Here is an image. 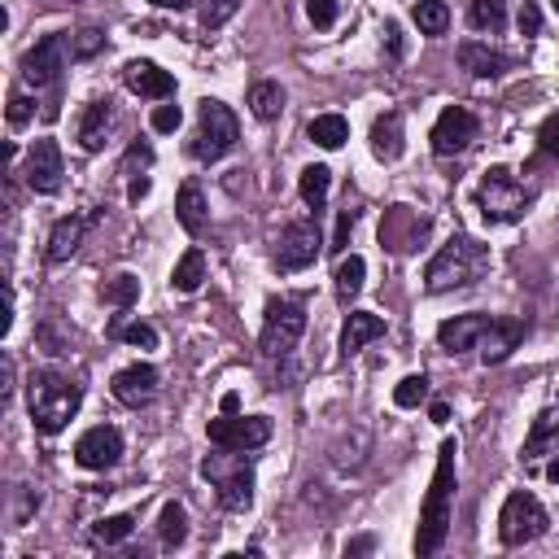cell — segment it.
Masks as SVG:
<instances>
[{"instance_id":"obj_1","label":"cell","mask_w":559,"mask_h":559,"mask_svg":"<svg viewBox=\"0 0 559 559\" xmlns=\"http://www.w3.org/2000/svg\"><path fill=\"white\" fill-rule=\"evenodd\" d=\"M455 437H446L442 450H437V472L433 485H428V498L420 507V533H415V555H437L446 546L450 533V498H455Z\"/></svg>"},{"instance_id":"obj_2","label":"cell","mask_w":559,"mask_h":559,"mask_svg":"<svg viewBox=\"0 0 559 559\" xmlns=\"http://www.w3.org/2000/svg\"><path fill=\"white\" fill-rule=\"evenodd\" d=\"M490 267V245H481L477 236H450V241L433 254V263L424 267V289L428 293H450L463 289Z\"/></svg>"},{"instance_id":"obj_3","label":"cell","mask_w":559,"mask_h":559,"mask_svg":"<svg viewBox=\"0 0 559 559\" xmlns=\"http://www.w3.org/2000/svg\"><path fill=\"white\" fill-rule=\"evenodd\" d=\"M83 402V385L75 376H62V372H35L31 376V424L35 433L53 437L75 420Z\"/></svg>"},{"instance_id":"obj_4","label":"cell","mask_w":559,"mask_h":559,"mask_svg":"<svg viewBox=\"0 0 559 559\" xmlns=\"http://www.w3.org/2000/svg\"><path fill=\"white\" fill-rule=\"evenodd\" d=\"M201 477L219 490V503L228 511H249L254 507V459L249 450H223L201 459Z\"/></svg>"},{"instance_id":"obj_5","label":"cell","mask_w":559,"mask_h":559,"mask_svg":"<svg viewBox=\"0 0 559 559\" xmlns=\"http://www.w3.org/2000/svg\"><path fill=\"white\" fill-rule=\"evenodd\" d=\"M533 201H538V193L520 184L507 166H490L477 188V210L485 223H520L533 210Z\"/></svg>"},{"instance_id":"obj_6","label":"cell","mask_w":559,"mask_h":559,"mask_svg":"<svg viewBox=\"0 0 559 559\" xmlns=\"http://www.w3.org/2000/svg\"><path fill=\"white\" fill-rule=\"evenodd\" d=\"M236 140H241V123H236V114L228 110L223 101L206 97L197 110V132L188 140V153H193L197 162H223L228 153L236 149Z\"/></svg>"},{"instance_id":"obj_7","label":"cell","mask_w":559,"mask_h":559,"mask_svg":"<svg viewBox=\"0 0 559 559\" xmlns=\"http://www.w3.org/2000/svg\"><path fill=\"white\" fill-rule=\"evenodd\" d=\"M306 332V306L297 297H271L267 302V319H263V337H258V350L267 359H289Z\"/></svg>"},{"instance_id":"obj_8","label":"cell","mask_w":559,"mask_h":559,"mask_svg":"<svg viewBox=\"0 0 559 559\" xmlns=\"http://www.w3.org/2000/svg\"><path fill=\"white\" fill-rule=\"evenodd\" d=\"M546 525H551V516H546V507L529 490L507 494L503 511H498V538H503V546H529V542H538L542 533H546Z\"/></svg>"},{"instance_id":"obj_9","label":"cell","mask_w":559,"mask_h":559,"mask_svg":"<svg viewBox=\"0 0 559 559\" xmlns=\"http://www.w3.org/2000/svg\"><path fill=\"white\" fill-rule=\"evenodd\" d=\"M210 442L223 450H258L271 442V420L267 415H223L206 424Z\"/></svg>"},{"instance_id":"obj_10","label":"cell","mask_w":559,"mask_h":559,"mask_svg":"<svg viewBox=\"0 0 559 559\" xmlns=\"http://www.w3.org/2000/svg\"><path fill=\"white\" fill-rule=\"evenodd\" d=\"M481 132V123H477V114L472 110H463V105H446L442 114H437V123H433V153L437 158H455V153H463L477 140Z\"/></svg>"},{"instance_id":"obj_11","label":"cell","mask_w":559,"mask_h":559,"mask_svg":"<svg viewBox=\"0 0 559 559\" xmlns=\"http://www.w3.org/2000/svg\"><path fill=\"white\" fill-rule=\"evenodd\" d=\"M62 70H66V35L62 31L44 35V40L22 57V79H27L31 88H49V83L62 79Z\"/></svg>"},{"instance_id":"obj_12","label":"cell","mask_w":559,"mask_h":559,"mask_svg":"<svg viewBox=\"0 0 559 559\" xmlns=\"http://www.w3.org/2000/svg\"><path fill=\"white\" fill-rule=\"evenodd\" d=\"M123 459V433L114 424H97L75 442V463L88 472H105Z\"/></svg>"},{"instance_id":"obj_13","label":"cell","mask_w":559,"mask_h":559,"mask_svg":"<svg viewBox=\"0 0 559 559\" xmlns=\"http://www.w3.org/2000/svg\"><path fill=\"white\" fill-rule=\"evenodd\" d=\"M319 249H324V236H319V223L302 219L293 223L289 232L280 236V249H276V267L280 271H306L319 258Z\"/></svg>"},{"instance_id":"obj_14","label":"cell","mask_w":559,"mask_h":559,"mask_svg":"<svg viewBox=\"0 0 559 559\" xmlns=\"http://www.w3.org/2000/svg\"><path fill=\"white\" fill-rule=\"evenodd\" d=\"M62 149H57V140H35L31 153H27V188L31 193H57L62 188Z\"/></svg>"},{"instance_id":"obj_15","label":"cell","mask_w":559,"mask_h":559,"mask_svg":"<svg viewBox=\"0 0 559 559\" xmlns=\"http://www.w3.org/2000/svg\"><path fill=\"white\" fill-rule=\"evenodd\" d=\"M158 367L153 363H132V367H123L114 380H110V389H114V398L123 402V407H145V402H153V394H158Z\"/></svg>"},{"instance_id":"obj_16","label":"cell","mask_w":559,"mask_h":559,"mask_svg":"<svg viewBox=\"0 0 559 559\" xmlns=\"http://www.w3.org/2000/svg\"><path fill=\"white\" fill-rule=\"evenodd\" d=\"M123 79L136 97H149V101H171L175 97V75L162 70L158 62H127Z\"/></svg>"},{"instance_id":"obj_17","label":"cell","mask_w":559,"mask_h":559,"mask_svg":"<svg viewBox=\"0 0 559 559\" xmlns=\"http://www.w3.org/2000/svg\"><path fill=\"white\" fill-rule=\"evenodd\" d=\"M92 223H97V214H66V219H57L53 232H49V249H44V258H49L53 267L66 263V258L83 245V236H88Z\"/></svg>"},{"instance_id":"obj_18","label":"cell","mask_w":559,"mask_h":559,"mask_svg":"<svg viewBox=\"0 0 559 559\" xmlns=\"http://www.w3.org/2000/svg\"><path fill=\"white\" fill-rule=\"evenodd\" d=\"M494 324V315H455L446 324H437V346L446 354H459V350H477L481 332Z\"/></svg>"},{"instance_id":"obj_19","label":"cell","mask_w":559,"mask_h":559,"mask_svg":"<svg viewBox=\"0 0 559 559\" xmlns=\"http://www.w3.org/2000/svg\"><path fill=\"white\" fill-rule=\"evenodd\" d=\"M520 341H525V324H520V319H494V324L481 332V341H477L481 363L490 367V363L511 359V350H516Z\"/></svg>"},{"instance_id":"obj_20","label":"cell","mask_w":559,"mask_h":559,"mask_svg":"<svg viewBox=\"0 0 559 559\" xmlns=\"http://www.w3.org/2000/svg\"><path fill=\"white\" fill-rule=\"evenodd\" d=\"M459 66L468 70V75H477V79H498V75H507L516 62H511L507 53L490 49V44L468 40V44H459Z\"/></svg>"},{"instance_id":"obj_21","label":"cell","mask_w":559,"mask_h":559,"mask_svg":"<svg viewBox=\"0 0 559 559\" xmlns=\"http://www.w3.org/2000/svg\"><path fill=\"white\" fill-rule=\"evenodd\" d=\"M376 337H385V319L372 315V311H350L346 319V328H341V354H359L367 341H376Z\"/></svg>"},{"instance_id":"obj_22","label":"cell","mask_w":559,"mask_h":559,"mask_svg":"<svg viewBox=\"0 0 559 559\" xmlns=\"http://www.w3.org/2000/svg\"><path fill=\"white\" fill-rule=\"evenodd\" d=\"M110 123H114L110 101H92L88 110H83V118H79V145H83V153H101L105 149Z\"/></svg>"},{"instance_id":"obj_23","label":"cell","mask_w":559,"mask_h":559,"mask_svg":"<svg viewBox=\"0 0 559 559\" xmlns=\"http://www.w3.org/2000/svg\"><path fill=\"white\" fill-rule=\"evenodd\" d=\"M175 219H180V228L188 232V236H201L206 232V197H201V184L197 180H188L184 188H180V197H175Z\"/></svg>"},{"instance_id":"obj_24","label":"cell","mask_w":559,"mask_h":559,"mask_svg":"<svg viewBox=\"0 0 559 559\" xmlns=\"http://www.w3.org/2000/svg\"><path fill=\"white\" fill-rule=\"evenodd\" d=\"M424 228H428V223L415 219L407 206H394V210L385 214V223H380V241H385L389 249H411L415 232H424Z\"/></svg>"},{"instance_id":"obj_25","label":"cell","mask_w":559,"mask_h":559,"mask_svg":"<svg viewBox=\"0 0 559 559\" xmlns=\"http://www.w3.org/2000/svg\"><path fill=\"white\" fill-rule=\"evenodd\" d=\"M372 153L380 162H398L402 158V114L389 110L372 123Z\"/></svg>"},{"instance_id":"obj_26","label":"cell","mask_w":559,"mask_h":559,"mask_svg":"<svg viewBox=\"0 0 559 559\" xmlns=\"http://www.w3.org/2000/svg\"><path fill=\"white\" fill-rule=\"evenodd\" d=\"M201 280H206V254H201V249L193 245V249H184L180 263H175V271H171V289H175V293H197Z\"/></svg>"},{"instance_id":"obj_27","label":"cell","mask_w":559,"mask_h":559,"mask_svg":"<svg viewBox=\"0 0 559 559\" xmlns=\"http://www.w3.org/2000/svg\"><path fill=\"white\" fill-rule=\"evenodd\" d=\"M363 280H367V263L359 254H341V263H337V276H332V284H337V297H341V306H350L354 297L363 293Z\"/></svg>"},{"instance_id":"obj_28","label":"cell","mask_w":559,"mask_h":559,"mask_svg":"<svg viewBox=\"0 0 559 559\" xmlns=\"http://www.w3.org/2000/svg\"><path fill=\"white\" fill-rule=\"evenodd\" d=\"M280 110H284V88L276 79H258L254 88H249V114L271 123V118H280Z\"/></svg>"},{"instance_id":"obj_29","label":"cell","mask_w":559,"mask_h":559,"mask_svg":"<svg viewBox=\"0 0 559 559\" xmlns=\"http://www.w3.org/2000/svg\"><path fill=\"white\" fill-rule=\"evenodd\" d=\"M551 450H559V420L551 411H542L525 437V459H542V455H551Z\"/></svg>"},{"instance_id":"obj_30","label":"cell","mask_w":559,"mask_h":559,"mask_svg":"<svg viewBox=\"0 0 559 559\" xmlns=\"http://www.w3.org/2000/svg\"><path fill=\"white\" fill-rule=\"evenodd\" d=\"M306 136H311L319 149H341L350 140V123L341 114H319V118H311Z\"/></svg>"},{"instance_id":"obj_31","label":"cell","mask_w":559,"mask_h":559,"mask_svg":"<svg viewBox=\"0 0 559 559\" xmlns=\"http://www.w3.org/2000/svg\"><path fill=\"white\" fill-rule=\"evenodd\" d=\"M158 538H162V546L166 551H175V546H184V538H188V511H184V503H162V516H158Z\"/></svg>"},{"instance_id":"obj_32","label":"cell","mask_w":559,"mask_h":559,"mask_svg":"<svg viewBox=\"0 0 559 559\" xmlns=\"http://www.w3.org/2000/svg\"><path fill=\"white\" fill-rule=\"evenodd\" d=\"M328 188H332V171H328V166H319V162L306 166L302 180H297V193H302V201H306L311 210H319V206L328 201Z\"/></svg>"},{"instance_id":"obj_33","label":"cell","mask_w":559,"mask_h":559,"mask_svg":"<svg viewBox=\"0 0 559 559\" xmlns=\"http://www.w3.org/2000/svg\"><path fill=\"white\" fill-rule=\"evenodd\" d=\"M468 22H472V31L498 35L507 27V5H503V0H472V5H468Z\"/></svg>"},{"instance_id":"obj_34","label":"cell","mask_w":559,"mask_h":559,"mask_svg":"<svg viewBox=\"0 0 559 559\" xmlns=\"http://www.w3.org/2000/svg\"><path fill=\"white\" fill-rule=\"evenodd\" d=\"M415 27H420V35H446V27H450L446 0H420L415 5Z\"/></svg>"},{"instance_id":"obj_35","label":"cell","mask_w":559,"mask_h":559,"mask_svg":"<svg viewBox=\"0 0 559 559\" xmlns=\"http://www.w3.org/2000/svg\"><path fill=\"white\" fill-rule=\"evenodd\" d=\"M101 293H105V302H110V306H118V311H132V306L140 302V280L123 271V276L105 280V289H101Z\"/></svg>"},{"instance_id":"obj_36","label":"cell","mask_w":559,"mask_h":559,"mask_svg":"<svg viewBox=\"0 0 559 559\" xmlns=\"http://www.w3.org/2000/svg\"><path fill=\"white\" fill-rule=\"evenodd\" d=\"M132 533H136V516H105V520H97L92 538L105 542V546H114V542H127Z\"/></svg>"},{"instance_id":"obj_37","label":"cell","mask_w":559,"mask_h":559,"mask_svg":"<svg viewBox=\"0 0 559 559\" xmlns=\"http://www.w3.org/2000/svg\"><path fill=\"white\" fill-rule=\"evenodd\" d=\"M236 9H241V0H201V27L219 31L223 22L236 18Z\"/></svg>"},{"instance_id":"obj_38","label":"cell","mask_w":559,"mask_h":559,"mask_svg":"<svg viewBox=\"0 0 559 559\" xmlns=\"http://www.w3.org/2000/svg\"><path fill=\"white\" fill-rule=\"evenodd\" d=\"M428 398V376H402L394 389V407H420Z\"/></svg>"},{"instance_id":"obj_39","label":"cell","mask_w":559,"mask_h":559,"mask_svg":"<svg viewBox=\"0 0 559 559\" xmlns=\"http://www.w3.org/2000/svg\"><path fill=\"white\" fill-rule=\"evenodd\" d=\"M114 337H123L127 346H140V350H153L158 346V332H153L149 324H123V319H114Z\"/></svg>"},{"instance_id":"obj_40","label":"cell","mask_w":559,"mask_h":559,"mask_svg":"<svg viewBox=\"0 0 559 559\" xmlns=\"http://www.w3.org/2000/svg\"><path fill=\"white\" fill-rule=\"evenodd\" d=\"M105 49V35L97 31V27H83L79 35H75V44H70V53L79 57V62H88V57H97Z\"/></svg>"},{"instance_id":"obj_41","label":"cell","mask_w":559,"mask_h":559,"mask_svg":"<svg viewBox=\"0 0 559 559\" xmlns=\"http://www.w3.org/2000/svg\"><path fill=\"white\" fill-rule=\"evenodd\" d=\"M149 123H153V132H158V136H171V132H180L184 110H180V105H158Z\"/></svg>"},{"instance_id":"obj_42","label":"cell","mask_w":559,"mask_h":559,"mask_svg":"<svg viewBox=\"0 0 559 559\" xmlns=\"http://www.w3.org/2000/svg\"><path fill=\"white\" fill-rule=\"evenodd\" d=\"M354 223H359V210L346 206L341 210V219H337V232H332V254H346V245H350V232H354Z\"/></svg>"},{"instance_id":"obj_43","label":"cell","mask_w":559,"mask_h":559,"mask_svg":"<svg viewBox=\"0 0 559 559\" xmlns=\"http://www.w3.org/2000/svg\"><path fill=\"white\" fill-rule=\"evenodd\" d=\"M31 118H35V101L27 92H14V97H9V127H27Z\"/></svg>"},{"instance_id":"obj_44","label":"cell","mask_w":559,"mask_h":559,"mask_svg":"<svg viewBox=\"0 0 559 559\" xmlns=\"http://www.w3.org/2000/svg\"><path fill=\"white\" fill-rule=\"evenodd\" d=\"M306 14H311V22L319 31H328L332 22H337V0H311V5H306Z\"/></svg>"},{"instance_id":"obj_45","label":"cell","mask_w":559,"mask_h":559,"mask_svg":"<svg viewBox=\"0 0 559 559\" xmlns=\"http://www.w3.org/2000/svg\"><path fill=\"white\" fill-rule=\"evenodd\" d=\"M538 145H542V153H551V158H559V110H555V114L542 123V132H538Z\"/></svg>"},{"instance_id":"obj_46","label":"cell","mask_w":559,"mask_h":559,"mask_svg":"<svg viewBox=\"0 0 559 559\" xmlns=\"http://www.w3.org/2000/svg\"><path fill=\"white\" fill-rule=\"evenodd\" d=\"M538 31H542V9L525 0V9H520V35H538Z\"/></svg>"},{"instance_id":"obj_47","label":"cell","mask_w":559,"mask_h":559,"mask_svg":"<svg viewBox=\"0 0 559 559\" xmlns=\"http://www.w3.org/2000/svg\"><path fill=\"white\" fill-rule=\"evenodd\" d=\"M385 44H389V57H402V31H398V22H385Z\"/></svg>"},{"instance_id":"obj_48","label":"cell","mask_w":559,"mask_h":559,"mask_svg":"<svg viewBox=\"0 0 559 559\" xmlns=\"http://www.w3.org/2000/svg\"><path fill=\"white\" fill-rule=\"evenodd\" d=\"M149 197V175H132V184H127V201H140Z\"/></svg>"},{"instance_id":"obj_49","label":"cell","mask_w":559,"mask_h":559,"mask_svg":"<svg viewBox=\"0 0 559 559\" xmlns=\"http://www.w3.org/2000/svg\"><path fill=\"white\" fill-rule=\"evenodd\" d=\"M428 420H433V424H446V420H450V407H446V402H433V407H428Z\"/></svg>"},{"instance_id":"obj_50","label":"cell","mask_w":559,"mask_h":559,"mask_svg":"<svg viewBox=\"0 0 559 559\" xmlns=\"http://www.w3.org/2000/svg\"><path fill=\"white\" fill-rule=\"evenodd\" d=\"M219 407H223V415H236V411H241V394H223Z\"/></svg>"},{"instance_id":"obj_51","label":"cell","mask_w":559,"mask_h":559,"mask_svg":"<svg viewBox=\"0 0 559 559\" xmlns=\"http://www.w3.org/2000/svg\"><path fill=\"white\" fill-rule=\"evenodd\" d=\"M149 5H158V9H175V14H180V9H188L193 0H149Z\"/></svg>"},{"instance_id":"obj_52","label":"cell","mask_w":559,"mask_h":559,"mask_svg":"<svg viewBox=\"0 0 559 559\" xmlns=\"http://www.w3.org/2000/svg\"><path fill=\"white\" fill-rule=\"evenodd\" d=\"M363 551H372V538H359V542L346 546V555H363Z\"/></svg>"},{"instance_id":"obj_53","label":"cell","mask_w":559,"mask_h":559,"mask_svg":"<svg viewBox=\"0 0 559 559\" xmlns=\"http://www.w3.org/2000/svg\"><path fill=\"white\" fill-rule=\"evenodd\" d=\"M546 481H551V485H559V459L551 463V468H546Z\"/></svg>"},{"instance_id":"obj_54","label":"cell","mask_w":559,"mask_h":559,"mask_svg":"<svg viewBox=\"0 0 559 559\" xmlns=\"http://www.w3.org/2000/svg\"><path fill=\"white\" fill-rule=\"evenodd\" d=\"M555 14H559V0H555Z\"/></svg>"}]
</instances>
